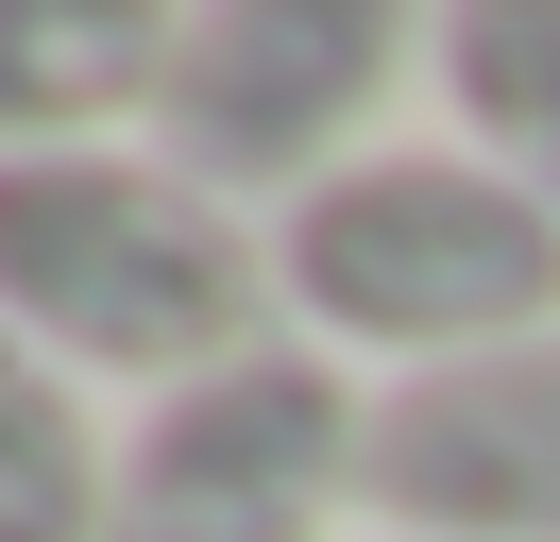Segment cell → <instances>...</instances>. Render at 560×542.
I'll return each instance as SVG.
<instances>
[{"label": "cell", "mask_w": 560, "mask_h": 542, "mask_svg": "<svg viewBox=\"0 0 560 542\" xmlns=\"http://www.w3.org/2000/svg\"><path fill=\"white\" fill-rule=\"evenodd\" d=\"M0 322L85 390H187V373L289 339L272 305V221L187 187L153 136H85V153L0 169Z\"/></svg>", "instance_id": "cell-1"}, {"label": "cell", "mask_w": 560, "mask_h": 542, "mask_svg": "<svg viewBox=\"0 0 560 542\" xmlns=\"http://www.w3.org/2000/svg\"><path fill=\"white\" fill-rule=\"evenodd\" d=\"M272 305L306 356L374 373V390L458 373V356H510V339H560V221L510 169H476L458 136H390L272 221Z\"/></svg>", "instance_id": "cell-2"}, {"label": "cell", "mask_w": 560, "mask_h": 542, "mask_svg": "<svg viewBox=\"0 0 560 542\" xmlns=\"http://www.w3.org/2000/svg\"><path fill=\"white\" fill-rule=\"evenodd\" d=\"M424 68L408 0H187L171 68H153V153L187 187H221L238 221H289L306 187H340L357 153H390V85Z\"/></svg>", "instance_id": "cell-3"}, {"label": "cell", "mask_w": 560, "mask_h": 542, "mask_svg": "<svg viewBox=\"0 0 560 542\" xmlns=\"http://www.w3.org/2000/svg\"><path fill=\"white\" fill-rule=\"evenodd\" d=\"M374 526V373L255 339L119 424L103 542H357Z\"/></svg>", "instance_id": "cell-4"}, {"label": "cell", "mask_w": 560, "mask_h": 542, "mask_svg": "<svg viewBox=\"0 0 560 542\" xmlns=\"http://www.w3.org/2000/svg\"><path fill=\"white\" fill-rule=\"evenodd\" d=\"M374 526L424 542H560V339L374 390Z\"/></svg>", "instance_id": "cell-5"}, {"label": "cell", "mask_w": 560, "mask_h": 542, "mask_svg": "<svg viewBox=\"0 0 560 542\" xmlns=\"http://www.w3.org/2000/svg\"><path fill=\"white\" fill-rule=\"evenodd\" d=\"M187 0H0V169L18 153H85V136L153 119Z\"/></svg>", "instance_id": "cell-6"}, {"label": "cell", "mask_w": 560, "mask_h": 542, "mask_svg": "<svg viewBox=\"0 0 560 542\" xmlns=\"http://www.w3.org/2000/svg\"><path fill=\"white\" fill-rule=\"evenodd\" d=\"M424 102L476 169H510L560 221V0H442L424 17Z\"/></svg>", "instance_id": "cell-7"}, {"label": "cell", "mask_w": 560, "mask_h": 542, "mask_svg": "<svg viewBox=\"0 0 560 542\" xmlns=\"http://www.w3.org/2000/svg\"><path fill=\"white\" fill-rule=\"evenodd\" d=\"M119 508V440H103V390L51 373L35 339L0 322V542H103Z\"/></svg>", "instance_id": "cell-8"}, {"label": "cell", "mask_w": 560, "mask_h": 542, "mask_svg": "<svg viewBox=\"0 0 560 542\" xmlns=\"http://www.w3.org/2000/svg\"><path fill=\"white\" fill-rule=\"evenodd\" d=\"M357 542H424V526H357Z\"/></svg>", "instance_id": "cell-9"}]
</instances>
